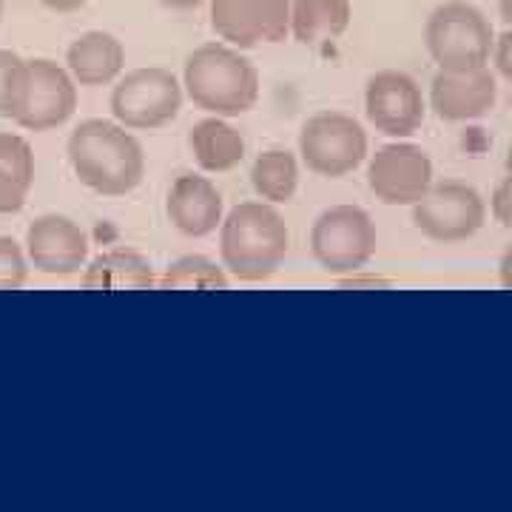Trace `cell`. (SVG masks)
<instances>
[{"label":"cell","mask_w":512,"mask_h":512,"mask_svg":"<svg viewBox=\"0 0 512 512\" xmlns=\"http://www.w3.org/2000/svg\"><path fill=\"white\" fill-rule=\"evenodd\" d=\"M77 180L103 197H126L146 177V154L134 134L111 120H83L69 137Z\"/></svg>","instance_id":"obj_1"},{"label":"cell","mask_w":512,"mask_h":512,"mask_svg":"<svg viewBox=\"0 0 512 512\" xmlns=\"http://www.w3.org/2000/svg\"><path fill=\"white\" fill-rule=\"evenodd\" d=\"M220 228L222 265L239 282H262L274 276L291 248L285 217L268 202H239Z\"/></svg>","instance_id":"obj_2"},{"label":"cell","mask_w":512,"mask_h":512,"mask_svg":"<svg viewBox=\"0 0 512 512\" xmlns=\"http://www.w3.org/2000/svg\"><path fill=\"white\" fill-rule=\"evenodd\" d=\"M183 86L197 109L217 117H239L259 100L256 66L225 43H205L188 55Z\"/></svg>","instance_id":"obj_3"},{"label":"cell","mask_w":512,"mask_h":512,"mask_svg":"<svg viewBox=\"0 0 512 512\" xmlns=\"http://www.w3.org/2000/svg\"><path fill=\"white\" fill-rule=\"evenodd\" d=\"M495 29L490 18L467 0H447L424 26V43L441 72H470L490 63Z\"/></svg>","instance_id":"obj_4"},{"label":"cell","mask_w":512,"mask_h":512,"mask_svg":"<svg viewBox=\"0 0 512 512\" xmlns=\"http://www.w3.org/2000/svg\"><path fill=\"white\" fill-rule=\"evenodd\" d=\"M376 225L359 205H333L311 228V251L328 274H356L376 254Z\"/></svg>","instance_id":"obj_5"},{"label":"cell","mask_w":512,"mask_h":512,"mask_svg":"<svg viewBox=\"0 0 512 512\" xmlns=\"http://www.w3.org/2000/svg\"><path fill=\"white\" fill-rule=\"evenodd\" d=\"M183 109V86L160 66L128 72L111 92V114L123 128L151 131L168 126Z\"/></svg>","instance_id":"obj_6"},{"label":"cell","mask_w":512,"mask_h":512,"mask_svg":"<svg viewBox=\"0 0 512 512\" xmlns=\"http://www.w3.org/2000/svg\"><path fill=\"white\" fill-rule=\"evenodd\" d=\"M299 154L313 174L330 180L345 177L367 157L365 128L342 111L313 114L299 131Z\"/></svg>","instance_id":"obj_7"},{"label":"cell","mask_w":512,"mask_h":512,"mask_svg":"<svg viewBox=\"0 0 512 512\" xmlns=\"http://www.w3.org/2000/svg\"><path fill=\"white\" fill-rule=\"evenodd\" d=\"M487 220V205L473 185L444 180L430 183L413 202V222L421 234L436 242H464L476 237Z\"/></svg>","instance_id":"obj_8"},{"label":"cell","mask_w":512,"mask_h":512,"mask_svg":"<svg viewBox=\"0 0 512 512\" xmlns=\"http://www.w3.org/2000/svg\"><path fill=\"white\" fill-rule=\"evenodd\" d=\"M433 183L427 151L413 143L382 146L367 165V185L384 205H413Z\"/></svg>","instance_id":"obj_9"},{"label":"cell","mask_w":512,"mask_h":512,"mask_svg":"<svg viewBox=\"0 0 512 512\" xmlns=\"http://www.w3.org/2000/svg\"><path fill=\"white\" fill-rule=\"evenodd\" d=\"M367 120L387 137H410L424 123V94L419 83L404 72L373 74L365 89Z\"/></svg>","instance_id":"obj_10"},{"label":"cell","mask_w":512,"mask_h":512,"mask_svg":"<svg viewBox=\"0 0 512 512\" xmlns=\"http://www.w3.org/2000/svg\"><path fill=\"white\" fill-rule=\"evenodd\" d=\"M29 83L26 100L15 123L29 131H49L63 126L77 109V83L55 60H26Z\"/></svg>","instance_id":"obj_11"},{"label":"cell","mask_w":512,"mask_h":512,"mask_svg":"<svg viewBox=\"0 0 512 512\" xmlns=\"http://www.w3.org/2000/svg\"><path fill=\"white\" fill-rule=\"evenodd\" d=\"M26 251L40 274L72 276L89 259V237L69 217L43 214L26 231Z\"/></svg>","instance_id":"obj_12"},{"label":"cell","mask_w":512,"mask_h":512,"mask_svg":"<svg viewBox=\"0 0 512 512\" xmlns=\"http://www.w3.org/2000/svg\"><path fill=\"white\" fill-rule=\"evenodd\" d=\"M498 100V80L484 69L470 72H436L430 83V106L447 123H467L487 117Z\"/></svg>","instance_id":"obj_13"},{"label":"cell","mask_w":512,"mask_h":512,"mask_svg":"<svg viewBox=\"0 0 512 512\" xmlns=\"http://www.w3.org/2000/svg\"><path fill=\"white\" fill-rule=\"evenodd\" d=\"M171 225L185 237H208L222 222V194L200 174H183L171 185L165 202Z\"/></svg>","instance_id":"obj_14"},{"label":"cell","mask_w":512,"mask_h":512,"mask_svg":"<svg viewBox=\"0 0 512 512\" xmlns=\"http://www.w3.org/2000/svg\"><path fill=\"white\" fill-rule=\"evenodd\" d=\"M69 74L80 86H106L117 80V74L126 66L123 43L109 32H86L74 40L66 52Z\"/></svg>","instance_id":"obj_15"},{"label":"cell","mask_w":512,"mask_h":512,"mask_svg":"<svg viewBox=\"0 0 512 512\" xmlns=\"http://www.w3.org/2000/svg\"><path fill=\"white\" fill-rule=\"evenodd\" d=\"M80 285L100 291H143V288H154V274H151V262L143 254L114 248L94 259Z\"/></svg>","instance_id":"obj_16"},{"label":"cell","mask_w":512,"mask_h":512,"mask_svg":"<svg viewBox=\"0 0 512 512\" xmlns=\"http://www.w3.org/2000/svg\"><path fill=\"white\" fill-rule=\"evenodd\" d=\"M350 0H293L291 35L302 46H319L348 32Z\"/></svg>","instance_id":"obj_17"},{"label":"cell","mask_w":512,"mask_h":512,"mask_svg":"<svg viewBox=\"0 0 512 512\" xmlns=\"http://www.w3.org/2000/svg\"><path fill=\"white\" fill-rule=\"evenodd\" d=\"M191 151L202 171L222 174L242 163L245 140L231 123H225L220 117H208L191 128Z\"/></svg>","instance_id":"obj_18"},{"label":"cell","mask_w":512,"mask_h":512,"mask_svg":"<svg viewBox=\"0 0 512 512\" xmlns=\"http://www.w3.org/2000/svg\"><path fill=\"white\" fill-rule=\"evenodd\" d=\"M214 32L237 49L262 43V0H211Z\"/></svg>","instance_id":"obj_19"},{"label":"cell","mask_w":512,"mask_h":512,"mask_svg":"<svg viewBox=\"0 0 512 512\" xmlns=\"http://www.w3.org/2000/svg\"><path fill=\"white\" fill-rule=\"evenodd\" d=\"M254 191L268 202H291L299 185V165L291 151H265L251 168Z\"/></svg>","instance_id":"obj_20"},{"label":"cell","mask_w":512,"mask_h":512,"mask_svg":"<svg viewBox=\"0 0 512 512\" xmlns=\"http://www.w3.org/2000/svg\"><path fill=\"white\" fill-rule=\"evenodd\" d=\"M160 288L165 291H180V288H194V291H202V288H220L225 291L228 288V276L222 268H217L208 256H183L177 259L165 276L160 279Z\"/></svg>","instance_id":"obj_21"},{"label":"cell","mask_w":512,"mask_h":512,"mask_svg":"<svg viewBox=\"0 0 512 512\" xmlns=\"http://www.w3.org/2000/svg\"><path fill=\"white\" fill-rule=\"evenodd\" d=\"M29 63L9 49H0V117L15 120L26 100Z\"/></svg>","instance_id":"obj_22"},{"label":"cell","mask_w":512,"mask_h":512,"mask_svg":"<svg viewBox=\"0 0 512 512\" xmlns=\"http://www.w3.org/2000/svg\"><path fill=\"white\" fill-rule=\"evenodd\" d=\"M0 171L9 174L26 191L32 188L35 180V154L32 146L18 137V134H0Z\"/></svg>","instance_id":"obj_23"},{"label":"cell","mask_w":512,"mask_h":512,"mask_svg":"<svg viewBox=\"0 0 512 512\" xmlns=\"http://www.w3.org/2000/svg\"><path fill=\"white\" fill-rule=\"evenodd\" d=\"M29 265L23 248L12 237H0V291H18L26 285Z\"/></svg>","instance_id":"obj_24"},{"label":"cell","mask_w":512,"mask_h":512,"mask_svg":"<svg viewBox=\"0 0 512 512\" xmlns=\"http://www.w3.org/2000/svg\"><path fill=\"white\" fill-rule=\"evenodd\" d=\"M293 0H262V43H282L291 35Z\"/></svg>","instance_id":"obj_25"},{"label":"cell","mask_w":512,"mask_h":512,"mask_svg":"<svg viewBox=\"0 0 512 512\" xmlns=\"http://www.w3.org/2000/svg\"><path fill=\"white\" fill-rule=\"evenodd\" d=\"M26 194L29 191L23 185H18L9 174L0 171V214H18L26 202Z\"/></svg>","instance_id":"obj_26"},{"label":"cell","mask_w":512,"mask_h":512,"mask_svg":"<svg viewBox=\"0 0 512 512\" xmlns=\"http://www.w3.org/2000/svg\"><path fill=\"white\" fill-rule=\"evenodd\" d=\"M510 49H512V32H501V35H495L493 40V52H490V60L495 63V69L501 77H512V57H510Z\"/></svg>","instance_id":"obj_27"},{"label":"cell","mask_w":512,"mask_h":512,"mask_svg":"<svg viewBox=\"0 0 512 512\" xmlns=\"http://www.w3.org/2000/svg\"><path fill=\"white\" fill-rule=\"evenodd\" d=\"M510 205H512V183H510V177H504L493 194V214H495V220L501 222L504 228H507L512 220Z\"/></svg>","instance_id":"obj_28"},{"label":"cell","mask_w":512,"mask_h":512,"mask_svg":"<svg viewBox=\"0 0 512 512\" xmlns=\"http://www.w3.org/2000/svg\"><path fill=\"white\" fill-rule=\"evenodd\" d=\"M40 3H43L46 9H52V12H63V15H66V12H77V9H83L89 0H40Z\"/></svg>","instance_id":"obj_29"},{"label":"cell","mask_w":512,"mask_h":512,"mask_svg":"<svg viewBox=\"0 0 512 512\" xmlns=\"http://www.w3.org/2000/svg\"><path fill=\"white\" fill-rule=\"evenodd\" d=\"M160 3L168 6V9H197L205 0H160Z\"/></svg>","instance_id":"obj_30"},{"label":"cell","mask_w":512,"mask_h":512,"mask_svg":"<svg viewBox=\"0 0 512 512\" xmlns=\"http://www.w3.org/2000/svg\"><path fill=\"white\" fill-rule=\"evenodd\" d=\"M0 18H3V0H0Z\"/></svg>","instance_id":"obj_31"}]
</instances>
